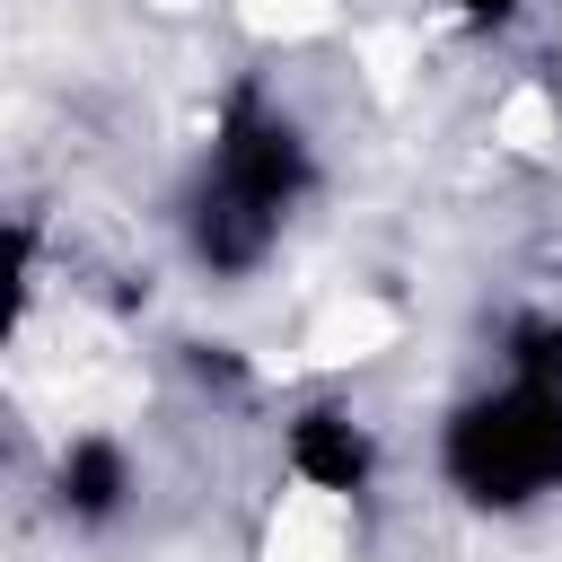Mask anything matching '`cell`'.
Segmentation results:
<instances>
[{"instance_id": "cell-1", "label": "cell", "mask_w": 562, "mask_h": 562, "mask_svg": "<svg viewBox=\"0 0 562 562\" xmlns=\"http://www.w3.org/2000/svg\"><path fill=\"white\" fill-rule=\"evenodd\" d=\"M430 474L483 527L562 509V369L501 360L483 386L448 395L430 422Z\"/></svg>"}, {"instance_id": "cell-2", "label": "cell", "mask_w": 562, "mask_h": 562, "mask_svg": "<svg viewBox=\"0 0 562 562\" xmlns=\"http://www.w3.org/2000/svg\"><path fill=\"white\" fill-rule=\"evenodd\" d=\"M44 501H53L61 536H114V527H132L140 501H149V465H140L132 430H114V422L61 430L53 457H44Z\"/></svg>"}, {"instance_id": "cell-3", "label": "cell", "mask_w": 562, "mask_h": 562, "mask_svg": "<svg viewBox=\"0 0 562 562\" xmlns=\"http://www.w3.org/2000/svg\"><path fill=\"white\" fill-rule=\"evenodd\" d=\"M430 18H448L457 35H518L527 18H536V0H430Z\"/></svg>"}, {"instance_id": "cell-4", "label": "cell", "mask_w": 562, "mask_h": 562, "mask_svg": "<svg viewBox=\"0 0 562 562\" xmlns=\"http://www.w3.org/2000/svg\"><path fill=\"white\" fill-rule=\"evenodd\" d=\"M544 97H553V114H562V0L544 9Z\"/></svg>"}]
</instances>
